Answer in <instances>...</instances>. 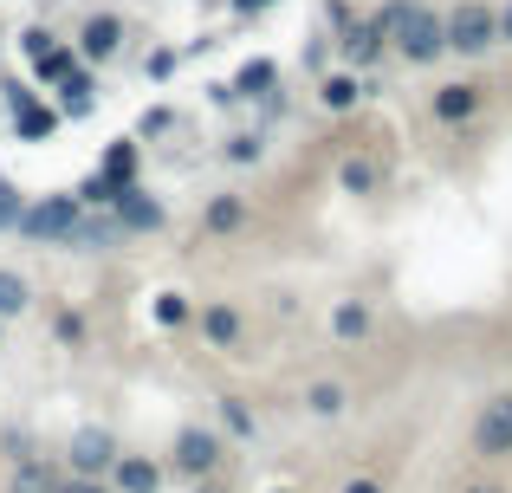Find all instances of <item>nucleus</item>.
Masks as SVG:
<instances>
[{"mask_svg": "<svg viewBox=\"0 0 512 493\" xmlns=\"http://www.w3.org/2000/svg\"><path fill=\"white\" fill-rule=\"evenodd\" d=\"M26 305H33V286H26V273L0 266V325H7V318H20Z\"/></svg>", "mask_w": 512, "mask_h": 493, "instance_id": "4be33fe9", "label": "nucleus"}, {"mask_svg": "<svg viewBox=\"0 0 512 493\" xmlns=\"http://www.w3.org/2000/svg\"><path fill=\"white\" fill-rule=\"evenodd\" d=\"M117 241H124V228H117L111 208H78L72 234H65V247H72V253H104V247H117Z\"/></svg>", "mask_w": 512, "mask_h": 493, "instance_id": "9b49d317", "label": "nucleus"}, {"mask_svg": "<svg viewBox=\"0 0 512 493\" xmlns=\"http://www.w3.org/2000/svg\"><path fill=\"white\" fill-rule=\"evenodd\" d=\"M487 111V85H474V78H454V85H435L428 91V117L435 124H474V117Z\"/></svg>", "mask_w": 512, "mask_h": 493, "instance_id": "39448f33", "label": "nucleus"}, {"mask_svg": "<svg viewBox=\"0 0 512 493\" xmlns=\"http://www.w3.org/2000/svg\"><path fill=\"white\" fill-rule=\"evenodd\" d=\"M370 91H376V85H370V72H350V65H344V72H325V78H318V104H325L331 117L357 111Z\"/></svg>", "mask_w": 512, "mask_h": 493, "instance_id": "4468645a", "label": "nucleus"}, {"mask_svg": "<svg viewBox=\"0 0 512 493\" xmlns=\"http://www.w3.org/2000/svg\"><path fill=\"white\" fill-rule=\"evenodd\" d=\"M344 403H350V390L338 377H318L312 390H305V409H312V416H344Z\"/></svg>", "mask_w": 512, "mask_h": 493, "instance_id": "5701e85b", "label": "nucleus"}, {"mask_svg": "<svg viewBox=\"0 0 512 493\" xmlns=\"http://www.w3.org/2000/svg\"><path fill=\"white\" fill-rule=\"evenodd\" d=\"M111 487L117 493H163V461H150V455H117L111 461Z\"/></svg>", "mask_w": 512, "mask_h": 493, "instance_id": "dca6fc26", "label": "nucleus"}, {"mask_svg": "<svg viewBox=\"0 0 512 493\" xmlns=\"http://www.w3.org/2000/svg\"><path fill=\"white\" fill-rule=\"evenodd\" d=\"M338 493H383V487H376V481H370V474H357V481H344Z\"/></svg>", "mask_w": 512, "mask_h": 493, "instance_id": "e433bc0d", "label": "nucleus"}, {"mask_svg": "<svg viewBox=\"0 0 512 493\" xmlns=\"http://www.w3.org/2000/svg\"><path fill=\"white\" fill-rule=\"evenodd\" d=\"M441 26H448V52H461V59H487V52L500 46V7H487V0L448 7Z\"/></svg>", "mask_w": 512, "mask_h": 493, "instance_id": "f257e3e1", "label": "nucleus"}, {"mask_svg": "<svg viewBox=\"0 0 512 493\" xmlns=\"http://www.w3.org/2000/svg\"><path fill=\"white\" fill-rule=\"evenodd\" d=\"M273 493H292V487H273Z\"/></svg>", "mask_w": 512, "mask_h": 493, "instance_id": "a19ab883", "label": "nucleus"}, {"mask_svg": "<svg viewBox=\"0 0 512 493\" xmlns=\"http://www.w3.org/2000/svg\"><path fill=\"white\" fill-rule=\"evenodd\" d=\"M325 20H331V33H344L357 13H350V0H325Z\"/></svg>", "mask_w": 512, "mask_h": 493, "instance_id": "473e14b6", "label": "nucleus"}, {"mask_svg": "<svg viewBox=\"0 0 512 493\" xmlns=\"http://www.w3.org/2000/svg\"><path fill=\"white\" fill-rule=\"evenodd\" d=\"M169 124H175V117H169V111H150V117H143V137H163V130H169Z\"/></svg>", "mask_w": 512, "mask_h": 493, "instance_id": "c9c22d12", "label": "nucleus"}, {"mask_svg": "<svg viewBox=\"0 0 512 493\" xmlns=\"http://www.w3.org/2000/svg\"><path fill=\"white\" fill-rule=\"evenodd\" d=\"M500 39H512V0L500 7Z\"/></svg>", "mask_w": 512, "mask_h": 493, "instance_id": "58836bf2", "label": "nucleus"}, {"mask_svg": "<svg viewBox=\"0 0 512 493\" xmlns=\"http://www.w3.org/2000/svg\"><path fill=\"white\" fill-rule=\"evenodd\" d=\"M52 331H59V344H72V351L85 344V318H78V312H59V318H52Z\"/></svg>", "mask_w": 512, "mask_h": 493, "instance_id": "c756f323", "label": "nucleus"}, {"mask_svg": "<svg viewBox=\"0 0 512 493\" xmlns=\"http://www.w3.org/2000/svg\"><path fill=\"white\" fill-rule=\"evenodd\" d=\"M72 221H78V195H39V202L20 208L13 234H26V241H39V247H65Z\"/></svg>", "mask_w": 512, "mask_h": 493, "instance_id": "7ed1b4c3", "label": "nucleus"}, {"mask_svg": "<svg viewBox=\"0 0 512 493\" xmlns=\"http://www.w3.org/2000/svg\"><path fill=\"white\" fill-rule=\"evenodd\" d=\"M338 59L350 65V72H370V65H383V59H389L383 26H376V20H350L344 33H338Z\"/></svg>", "mask_w": 512, "mask_h": 493, "instance_id": "6e6552de", "label": "nucleus"}, {"mask_svg": "<svg viewBox=\"0 0 512 493\" xmlns=\"http://www.w3.org/2000/svg\"><path fill=\"white\" fill-rule=\"evenodd\" d=\"M59 91H65V104H59V111H65V117H85V111H91V65H78V72L65 78Z\"/></svg>", "mask_w": 512, "mask_h": 493, "instance_id": "393cba45", "label": "nucleus"}, {"mask_svg": "<svg viewBox=\"0 0 512 493\" xmlns=\"http://www.w3.org/2000/svg\"><path fill=\"white\" fill-rule=\"evenodd\" d=\"M188 318H195V305L182 299V292H156V325H188Z\"/></svg>", "mask_w": 512, "mask_h": 493, "instance_id": "bb28decb", "label": "nucleus"}, {"mask_svg": "<svg viewBox=\"0 0 512 493\" xmlns=\"http://www.w3.org/2000/svg\"><path fill=\"white\" fill-rule=\"evenodd\" d=\"M59 493H117V487H104V481H85V474H72V481H59Z\"/></svg>", "mask_w": 512, "mask_h": 493, "instance_id": "f704fd0d", "label": "nucleus"}, {"mask_svg": "<svg viewBox=\"0 0 512 493\" xmlns=\"http://www.w3.org/2000/svg\"><path fill=\"white\" fill-rule=\"evenodd\" d=\"M98 176H104V182H111V189H117V195H124V189H130V182H137V137H117V143H111V150H104V163H98Z\"/></svg>", "mask_w": 512, "mask_h": 493, "instance_id": "6ab92c4d", "label": "nucleus"}, {"mask_svg": "<svg viewBox=\"0 0 512 493\" xmlns=\"http://www.w3.org/2000/svg\"><path fill=\"white\" fill-rule=\"evenodd\" d=\"M227 163H260V137H253V130H240V137H227Z\"/></svg>", "mask_w": 512, "mask_h": 493, "instance_id": "cd10ccee", "label": "nucleus"}, {"mask_svg": "<svg viewBox=\"0 0 512 493\" xmlns=\"http://www.w3.org/2000/svg\"><path fill=\"white\" fill-rule=\"evenodd\" d=\"M389 52H396V59H409V65L448 59V26H441V13L415 0V7L396 20V33H389Z\"/></svg>", "mask_w": 512, "mask_h": 493, "instance_id": "f03ea898", "label": "nucleus"}, {"mask_svg": "<svg viewBox=\"0 0 512 493\" xmlns=\"http://www.w3.org/2000/svg\"><path fill=\"white\" fill-rule=\"evenodd\" d=\"M221 429L234 435V442H253V409L240 403V396H221Z\"/></svg>", "mask_w": 512, "mask_h": 493, "instance_id": "a878e982", "label": "nucleus"}, {"mask_svg": "<svg viewBox=\"0 0 512 493\" xmlns=\"http://www.w3.org/2000/svg\"><path fill=\"white\" fill-rule=\"evenodd\" d=\"M461 493H506V487H461Z\"/></svg>", "mask_w": 512, "mask_h": 493, "instance_id": "ea45409f", "label": "nucleus"}, {"mask_svg": "<svg viewBox=\"0 0 512 493\" xmlns=\"http://www.w3.org/2000/svg\"><path fill=\"white\" fill-rule=\"evenodd\" d=\"M111 215H117V228H124V234H156V228L169 221V208L156 202V195L143 189V182H130V189L111 202Z\"/></svg>", "mask_w": 512, "mask_h": 493, "instance_id": "9d476101", "label": "nucleus"}, {"mask_svg": "<svg viewBox=\"0 0 512 493\" xmlns=\"http://www.w3.org/2000/svg\"><path fill=\"white\" fill-rule=\"evenodd\" d=\"M0 91H7V104H13V137L33 143V137H52V130H59V111H52V104H39L26 85H0Z\"/></svg>", "mask_w": 512, "mask_h": 493, "instance_id": "f8f14e48", "label": "nucleus"}, {"mask_svg": "<svg viewBox=\"0 0 512 493\" xmlns=\"http://www.w3.org/2000/svg\"><path fill=\"white\" fill-rule=\"evenodd\" d=\"M338 182H344L350 195H376V189H383V169H376L370 156H344V163H338Z\"/></svg>", "mask_w": 512, "mask_h": 493, "instance_id": "412c9836", "label": "nucleus"}, {"mask_svg": "<svg viewBox=\"0 0 512 493\" xmlns=\"http://www.w3.org/2000/svg\"><path fill=\"white\" fill-rule=\"evenodd\" d=\"M221 435L214 429H182L175 435V474H188V481H201V474H214L221 468Z\"/></svg>", "mask_w": 512, "mask_h": 493, "instance_id": "1a4fd4ad", "label": "nucleus"}, {"mask_svg": "<svg viewBox=\"0 0 512 493\" xmlns=\"http://www.w3.org/2000/svg\"><path fill=\"white\" fill-rule=\"evenodd\" d=\"M117 455H124V448H117V435H111V429H78L72 442H65V468L85 474V481H104Z\"/></svg>", "mask_w": 512, "mask_h": 493, "instance_id": "0eeeda50", "label": "nucleus"}, {"mask_svg": "<svg viewBox=\"0 0 512 493\" xmlns=\"http://www.w3.org/2000/svg\"><path fill=\"white\" fill-rule=\"evenodd\" d=\"M124 39H130V26L117 20V13H85V20H78V59L85 65H111L117 52H124Z\"/></svg>", "mask_w": 512, "mask_h": 493, "instance_id": "423d86ee", "label": "nucleus"}, {"mask_svg": "<svg viewBox=\"0 0 512 493\" xmlns=\"http://www.w3.org/2000/svg\"><path fill=\"white\" fill-rule=\"evenodd\" d=\"M20 208H26V195L13 189L7 176H0V228H13V221H20Z\"/></svg>", "mask_w": 512, "mask_h": 493, "instance_id": "c85d7f7f", "label": "nucleus"}, {"mask_svg": "<svg viewBox=\"0 0 512 493\" xmlns=\"http://www.w3.org/2000/svg\"><path fill=\"white\" fill-rule=\"evenodd\" d=\"M273 85H279V65L273 59H247V65H240V78H234V98H266Z\"/></svg>", "mask_w": 512, "mask_h": 493, "instance_id": "aec40b11", "label": "nucleus"}, {"mask_svg": "<svg viewBox=\"0 0 512 493\" xmlns=\"http://www.w3.org/2000/svg\"><path fill=\"white\" fill-rule=\"evenodd\" d=\"M195 493H214V487H195Z\"/></svg>", "mask_w": 512, "mask_h": 493, "instance_id": "79ce46f5", "label": "nucleus"}, {"mask_svg": "<svg viewBox=\"0 0 512 493\" xmlns=\"http://www.w3.org/2000/svg\"><path fill=\"white\" fill-rule=\"evenodd\" d=\"M52 39H59V33H46V26H26V33H20V52H26V59H39Z\"/></svg>", "mask_w": 512, "mask_h": 493, "instance_id": "2f4dec72", "label": "nucleus"}, {"mask_svg": "<svg viewBox=\"0 0 512 493\" xmlns=\"http://www.w3.org/2000/svg\"><path fill=\"white\" fill-rule=\"evenodd\" d=\"M78 65H85V59H78V46H65V39H52V46H46V52L33 59V78H39V85H52V91H59L65 78L78 72Z\"/></svg>", "mask_w": 512, "mask_h": 493, "instance_id": "a211bd4d", "label": "nucleus"}, {"mask_svg": "<svg viewBox=\"0 0 512 493\" xmlns=\"http://www.w3.org/2000/svg\"><path fill=\"white\" fill-rule=\"evenodd\" d=\"M247 221H253V202H247V195H234V189H221V195H208V202H201V234H214V241L240 234Z\"/></svg>", "mask_w": 512, "mask_h": 493, "instance_id": "ddd939ff", "label": "nucleus"}, {"mask_svg": "<svg viewBox=\"0 0 512 493\" xmlns=\"http://www.w3.org/2000/svg\"><path fill=\"white\" fill-rule=\"evenodd\" d=\"M474 455L480 461H512V390L487 396L474 416Z\"/></svg>", "mask_w": 512, "mask_h": 493, "instance_id": "20e7f679", "label": "nucleus"}, {"mask_svg": "<svg viewBox=\"0 0 512 493\" xmlns=\"http://www.w3.org/2000/svg\"><path fill=\"white\" fill-rule=\"evenodd\" d=\"M370 331H376V312L363 299H338V305H331V338H338V344H363Z\"/></svg>", "mask_w": 512, "mask_h": 493, "instance_id": "f3484780", "label": "nucleus"}, {"mask_svg": "<svg viewBox=\"0 0 512 493\" xmlns=\"http://www.w3.org/2000/svg\"><path fill=\"white\" fill-rule=\"evenodd\" d=\"M143 72H150V78H169V72H175V52H169V46H156V52H150V65H143Z\"/></svg>", "mask_w": 512, "mask_h": 493, "instance_id": "72a5a7b5", "label": "nucleus"}, {"mask_svg": "<svg viewBox=\"0 0 512 493\" xmlns=\"http://www.w3.org/2000/svg\"><path fill=\"white\" fill-rule=\"evenodd\" d=\"M266 7H279V0H234V13H266Z\"/></svg>", "mask_w": 512, "mask_h": 493, "instance_id": "4c0bfd02", "label": "nucleus"}, {"mask_svg": "<svg viewBox=\"0 0 512 493\" xmlns=\"http://www.w3.org/2000/svg\"><path fill=\"white\" fill-rule=\"evenodd\" d=\"M195 318H201V338H208L214 351H240V338H247V318H240V305H227V299H208Z\"/></svg>", "mask_w": 512, "mask_h": 493, "instance_id": "2eb2a0df", "label": "nucleus"}, {"mask_svg": "<svg viewBox=\"0 0 512 493\" xmlns=\"http://www.w3.org/2000/svg\"><path fill=\"white\" fill-rule=\"evenodd\" d=\"M409 7H415V0H383V7H376V13H370V20H376V26H383V39H389V33H396V20H402V13H409Z\"/></svg>", "mask_w": 512, "mask_h": 493, "instance_id": "7c9ffc66", "label": "nucleus"}, {"mask_svg": "<svg viewBox=\"0 0 512 493\" xmlns=\"http://www.w3.org/2000/svg\"><path fill=\"white\" fill-rule=\"evenodd\" d=\"M7 493H59V474L46 468V461H20L13 468V487Z\"/></svg>", "mask_w": 512, "mask_h": 493, "instance_id": "b1692460", "label": "nucleus"}]
</instances>
